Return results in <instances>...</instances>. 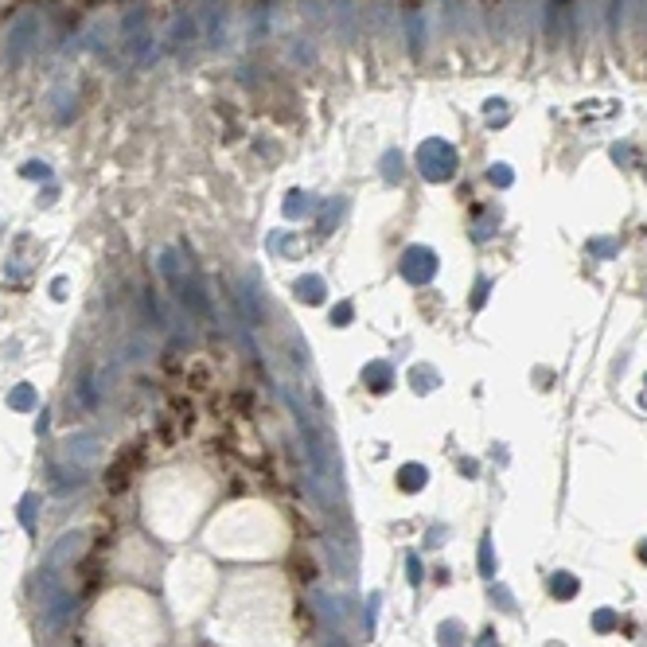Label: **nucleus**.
Instances as JSON below:
<instances>
[{"instance_id": "nucleus-2", "label": "nucleus", "mask_w": 647, "mask_h": 647, "mask_svg": "<svg viewBox=\"0 0 647 647\" xmlns=\"http://www.w3.org/2000/svg\"><path fill=\"white\" fill-rule=\"evenodd\" d=\"M31 398H36V394H31L28 386H24V390H16V394H12V406H16V410H28V406H31Z\"/></svg>"}, {"instance_id": "nucleus-1", "label": "nucleus", "mask_w": 647, "mask_h": 647, "mask_svg": "<svg viewBox=\"0 0 647 647\" xmlns=\"http://www.w3.org/2000/svg\"><path fill=\"white\" fill-rule=\"evenodd\" d=\"M66 456H78V460H86V464H90L94 456H98V441L94 437H78V441H71V445H66Z\"/></svg>"}]
</instances>
